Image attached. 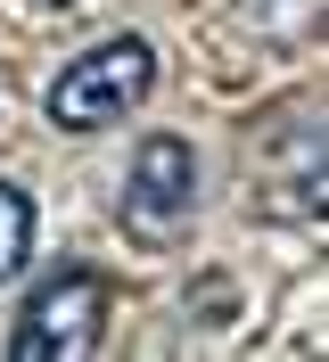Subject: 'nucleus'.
Segmentation results:
<instances>
[{
    "label": "nucleus",
    "mask_w": 329,
    "mask_h": 362,
    "mask_svg": "<svg viewBox=\"0 0 329 362\" xmlns=\"http://www.w3.org/2000/svg\"><path fill=\"white\" fill-rule=\"evenodd\" d=\"M149 83H156L149 42H140V33H115V42L83 49V58L50 83L42 107H50V124H58V132H108L115 115H132L140 99H149Z\"/></svg>",
    "instance_id": "obj_1"
},
{
    "label": "nucleus",
    "mask_w": 329,
    "mask_h": 362,
    "mask_svg": "<svg viewBox=\"0 0 329 362\" xmlns=\"http://www.w3.org/2000/svg\"><path fill=\"white\" fill-rule=\"evenodd\" d=\"M99 329H108V280L91 264H66L25 296L8 354L17 362H83V354H99Z\"/></svg>",
    "instance_id": "obj_2"
},
{
    "label": "nucleus",
    "mask_w": 329,
    "mask_h": 362,
    "mask_svg": "<svg viewBox=\"0 0 329 362\" xmlns=\"http://www.w3.org/2000/svg\"><path fill=\"white\" fill-rule=\"evenodd\" d=\"M115 214H124V230L140 247H173L181 230H190V214H197V157H190V140H173V132L140 140Z\"/></svg>",
    "instance_id": "obj_3"
},
{
    "label": "nucleus",
    "mask_w": 329,
    "mask_h": 362,
    "mask_svg": "<svg viewBox=\"0 0 329 362\" xmlns=\"http://www.w3.org/2000/svg\"><path fill=\"white\" fill-rule=\"evenodd\" d=\"M25 247H33V206H25L17 181H0V280L25 264Z\"/></svg>",
    "instance_id": "obj_4"
},
{
    "label": "nucleus",
    "mask_w": 329,
    "mask_h": 362,
    "mask_svg": "<svg viewBox=\"0 0 329 362\" xmlns=\"http://www.w3.org/2000/svg\"><path fill=\"white\" fill-rule=\"evenodd\" d=\"M33 8H58V0H33Z\"/></svg>",
    "instance_id": "obj_5"
}]
</instances>
